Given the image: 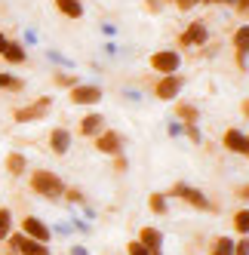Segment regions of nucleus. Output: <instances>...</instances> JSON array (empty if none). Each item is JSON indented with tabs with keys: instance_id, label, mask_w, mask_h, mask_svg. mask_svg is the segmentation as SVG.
<instances>
[{
	"instance_id": "6e6552de",
	"label": "nucleus",
	"mask_w": 249,
	"mask_h": 255,
	"mask_svg": "<svg viewBox=\"0 0 249 255\" xmlns=\"http://www.w3.org/2000/svg\"><path fill=\"white\" fill-rule=\"evenodd\" d=\"M93 148L99 151V154H105V157H117V154H126V135H123L120 129H105V132H99L96 138H93Z\"/></svg>"
},
{
	"instance_id": "e433bc0d",
	"label": "nucleus",
	"mask_w": 249,
	"mask_h": 255,
	"mask_svg": "<svg viewBox=\"0 0 249 255\" xmlns=\"http://www.w3.org/2000/svg\"><path fill=\"white\" fill-rule=\"evenodd\" d=\"M22 43H25V46H34V43H37V31H34V28H28V31L22 34Z\"/></svg>"
},
{
	"instance_id": "a18cd8bd",
	"label": "nucleus",
	"mask_w": 249,
	"mask_h": 255,
	"mask_svg": "<svg viewBox=\"0 0 249 255\" xmlns=\"http://www.w3.org/2000/svg\"><path fill=\"white\" fill-rule=\"evenodd\" d=\"M216 3H219V6H231V9H234V6H237V0H216Z\"/></svg>"
},
{
	"instance_id": "2f4dec72",
	"label": "nucleus",
	"mask_w": 249,
	"mask_h": 255,
	"mask_svg": "<svg viewBox=\"0 0 249 255\" xmlns=\"http://www.w3.org/2000/svg\"><path fill=\"white\" fill-rule=\"evenodd\" d=\"M234 255H249V237H237L234 240Z\"/></svg>"
},
{
	"instance_id": "09e8293b",
	"label": "nucleus",
	"mask_w": 249,
	"mask_h": 255,
	"mask_svg": "<svg viewBox=\"0 0 249 255\" xmlns=\"http://www.w3.org/2000/svg\"><path fill=\"white\" fill-rule=\"evenodd\" d=\"M246 22H249V12H246Z\"/></svg>"
},
{
	"instance_id": "f8f14e48",
	"label": "nucleus",
	"mask_w": 249,
	"mask_h": 255,
	"mask_svg": "<svg viewBox=\"0 0 249 255\" xmlns=\"http://www.w3.org/2000/svg\"><path fill=\"white\" fill-rule=\"evenodd\" d=\"M108 129V120H105L102 111H86L80 120H77V135L80 138H96L99 132Z\"/></svg>"
},
{
	"instance_id": "b1692460",
	"label": "nucleus",
	"mask_w": 249,
	"mask_h": 255,
	"mask_svg": "<svg viewBox=\"0 0 249 255\" xmlns=\"http://www.w3.org/2000/svg\"><path fill=\"white\" fill-rule=\"evenodd\" d=\"M25 80L19 74H9V71H0V93H22Z\"/></svg>"
},
{
	"instance_id": "c85d7f7f",
	"label": "nucleus",
	"mask_w": 249,
	"mask_h": 255,
	"mask_svg": "<svg viewBox=\"0 0 249 255\" xmlns=\"http://www.w3.org/2000/svg\"><path fill=\"white\" fill-rule=\"evenodd\" d=\"M111 166H114V172L117 175H123L129 169V160H126V154H117V157H111Z\"/></svg>"
},
{
	"instance_id": "4be33fe9",
	"label": "nucleus",
	"mask_w": 249,
	"mask_h": 255,
	"mask_svg": "<svg viewBox=\"0 0 249 255\" xmlns=\"http://www.w3.org/2000/svg\"><path fill=\"white\" fill-rule=\"evenodd\" d=\"M148 209H151L154 215H169V194H166V191H154V194L148 197Z\"/></svg>"
},
{
	"instance_id": "c03bdc74",
	"label": "nucleus",
	"mask_w": 249,
	"mask_h": 255,
	"mask_svg": "<svg viewBox=\"0 0 249 255\" xmlns=\"http://www.w3.org/2000/svg\"><path fill=\"white\" fill-rule=\"evenodd\" d=\"M6 43H9V37H6L3 31H0V56H3V49H6Z\"/></svg>"
},
{
	"instance_id": "1a4fd4ad",
	"label": "nucleus",
	"mask_w": 249,
	"mask_h": 255,
	"mask_svg": "<svg viewBox=\"0 0 249 255\" xmlns=\"http://www.w3.org/2000/svg\"><path fill=\"white\" fill-rule=\"evenodd\" d=\"M154 74H179L182 71V52L179 49H154L148 59Z\"/></svg>"
},
{
	"instance_id": "7ed1b4c3",
	"label": "nucleus",
	"mask_w": 249,
	"mask_h": 255,
	"mask_svg": "<svg viewBox=\"0 0 249 255\" xmlns=\"http://www.w3.org/2000/svg\"><path fill=\"white\" fill-rule=\"evenodd\" d=\"M188 77L182 74H157V80L148 86V93L154 102H175V99H182V89H185Z\"/></svg>"
},
{
	"instance_id": "a19ab883",
	"label": "nucleus",
	"mask_w": 249,
	"mask_h": 255,
	"mask_svg": "<svg viewBox=\"0 0 249 255\" xmlns=\"http://www.w3.org/2000/svg\"><path fill=\"white\" fill-rule=\"evenodd\" d=\"M240 114L249 120V99H240Z\"/></svg>"
},
{
	"instance_id": "79ce46f5",
	"label": "nucleus",
	"mask_w": 249,
	"mask_h": 255,
	"mask_svg": "<svg viewBox=\"0 0 249 255\" xmlns=\"http://www.w3.org/2000/svg\"><path fill=\"white\" fill-rule=\"evenodd\" d=\"M102 34H105V37H114L117 28H114V25H102Z\"/></svg>"
},
{
	"instance_id": "a211bd4d",
	"label": "nucleus",
	"mask_w": 249,
	"mask_h": 255,
	"mask_svg": "<svg viewBox=\"0 0 249 255\" xmlns=\"http://www.w3.org/2000/svg\"><path fill=\"white\" fill-rule=\"evenodd\" d=\"M3 169H6V175H12V178H22V175L28 172V157H25L22 151H9L6 160H3Z\"/></svg>"
},
{
	"instance_id": "72a5a7b5",
	"label": "nucleus",
	"mask_w": 249,
	"mask_h": 255,
	"mask_svg": "<svg viewBox=\"0 0 249 255\" xmlns=\"http://www.w3.org/2000/svg\"><path fill=\"white\" fill-rule=\"evenodd\" d=\"M166 3H172V6L179 9V12H191L194 6H197V3H194V0H166Z\"/></svg>"
},
{
	"instance_id": "aec40b11",
	"label": "nucleus",
	"mask_w": 249,
	"mask_h": 255,
	"mask_svg": "<svg viewBox=\"0 0 249 255\" xmlns=\"http://www.w3.org/2000/svg\"><path fill=\"white\" fill-rule=\"evenodd\" d=\"M77 83H80V74H74V71H65V68L52 71V86H56V89H65V93H68V89L77 86Z\"/></svg>"
},
{
	"instance_id": "f257e3e1",
	"label": "nucleus",
	"mask_w": 249,
	"mask_h": 255,
	"mask_svg": "<svg viewBox=\"0 0 249 255\" xmlns=\"http://www.w3.org/2000/svg\"><path fill=\"white\" fill-rule=\"evenodd\" d=\"M28 188L31 194H37L40 200H49V203H59V200L65 197V181L59 172H52V169H31L28 172Z\"/></svg>"
},
{
	"instance_id": "7c9ffc66",
	"label": "nucleus",
	"mask_w": 249,
	"mask_h": 255,
	"mask_svg": "<svg viewBox=\"0 0 249 255\" xmlns=\"http://www.w3.org/2000/svg\"><path fill=\"white\" fill-rule=\"evenodd\" d=\"M163 6H166V0H145V9L151 15H160V12H163Z\"/></svg>"
},
{
	"instance_id": "bb28decb",
	"label": "nucleus",
	"mask_w": 249,
	"mask_h": 255,
	"mask_svg": "<svg viewBox=\"0 0 249 255\" xmlns=\"http://www.w3.org/2000/svg\"><path fill=\"white\" fill-rule=\"evenodd\" d=\"M46 59L56 65V68H65V71H74V62H71L68 56H62L59 49H46Z\"/></svg>"
},
{
	"instance_id": "dca6fc26",
	"label": "nucleus",
	"mask_w": 249,
	"mask_h": 255,
	"mask_svg": "<svg viewBox=\"0 0 249 255\" xmlns=\"http://www.w3.org/2000/svg\"><path fill=\"white\" fill-rule=\"evenodd\" d=\"M172 114H175V120L185 123V126L200 123V117H203V111H200L194 102H188V99H175V102H172Z\"/></svg>"
},
{
	"instance_id": "423d86ee",
	"label": "nucleus",
	"mask_w": 249,
	"mask_h": 255,
	"mask_svg": "<svg viewBox=\"0 0 249 255\" xmlns=\"http://www.w3.org/2000/svg\"><path fill=\"white\" fill-rule=\"evenodd\" d=\"M49 111H52V99H49V96H37L34 102L15 108V111H12V120H15V123H40L43 117H49Z\"/></svg>"
},
{
	"instance_id": "f3484780",
	"label": "nucleus",
	"mask_w": 249,
	"mask_h": 255,
	"mask_svg": "<svg viewBox=\"0 0 249 255\" xmlns=\"http://www.w3.org/2000/svg\"><path fill=\"white\" fill-rule=\"evenodd\" d=\"M0 59H3L6 65H25L28 62V46L22 40H12L9 37V43H6V49H3V56H0Z\"/></svg>"
},
{
	"instance_id": "a878e982",
	"label": "nucleus",
	"mask_w": 249,
	"mask_h": 255,
	"mask_svg": "<svg viewBox=\"0 0 249 255\" xmlns=\"http://www.w3.org/2000/svg\"><path fill=\"white\" fill-rule=\"evenodd\" d=\"M62 200H68L71 206H86V194L80 188H74V185H65V197Z\"/></svg>"
},
{
	"instance_id": "cd10ccee",
	"label": "nucleus",
	"mask_w": 249,
	"mask_h": 255,
	"mask_svg": "<svg viewBox=\"0 0 249 255\" xmlns=\"http://www.w3.org/2000/svg\"><path fill=\"white\" fill-rule=\"evenodd\" d=\"M185 135H188V141H191V144H203L200 123H191V126H185Z\"/></svg>"
},
{
	"instance_id": "4468645a",
	"label": "nucleus",
	"mask_w": 249,
	"mask_h": 255,
	"mask_svg": "<svg viewBox=\"0 0 249 255\" xmlns=\"http://www.w3.org/2000/svg\"><path fill=\"white\" fill-rule=\"evenodd\" d=\"M135 240L145 246L151 255H163V246H166V237H163V231L160 228H154V225H145V228H138V237Z\"/></svg>"
},
{
	"instance_id": "f03ea898",
	"label": "nucleus",
	"mask_w": 249,
	"mask_h": 255,
	"mask_svg": "<svg viewBox=\"0 0 249 255\" xmlns=\"http://www.w3.org/2000/svg\"><path fill=\"white\" fill-rule=\"evenodd\" d=\"M166 194H169V200H179V203H185V206H191V209H197V212H209V215L219 212V203H216V200H209V194H203L200 188L188 185V181H175V185H172Z\"/></svg>"
},
{
	"instance_id": "49530a36",
	"label": "nucleus",
	"mask_w": 249,
	"mask_h": 255,
	"mask_svg": "<svg viewBox=\"0 0 249 255\" xmlns=\"http://www.w3.org/2000/svg\"><path fill=\"white\" fill-rule=\"evenodd\" d=\"M246 160H249V132H246V154H243Z\"/></svg>"
},
{
	"instance_id": "c756f323",
	"label": "nucleus",
	"mask_w": 249,
	"mask_h": 255,
	"mask_svg": "<svg viewBox=\"0 0 249 255\" xmlns=\"http://www.w3.org/2000/svg\"><path fill=\"white\" fill-rule=\"evenodd\" d=\"M234 200H240L243 206H249V181H243V185L234 188Z\"/></svg>"
},
{
	"instance_id": "9b49d317",
	"label": "nucleus",
	"mask_w": 249,
	"mask_h": 255,
	"mask_svg": "<svg viewBox=\"0 0 249 255\" xmlns=\"http://www.w3.org/2000/svg\"><path fill=\"white\" fill-rule=\"evenodd\" d=\"M46 144H49V154H56V157H68L71 144H74V132H71L68 126H52L49 135H46Z\"/></svg>"
},
{
	"instance_id": "412c9836",
	"label": "nucleus",
	"mask_w": 249,
	"mask_h": 255,
	"mask_svg": "<svg viewBox=\"0 0 249 255\" xmlns=\"http://www.w3.org/2000/svg\"><path fill=\"white\" fill-rule=\"evenodd\" d=\"M231 228H234L237 237H249V206H240L231 215Z\"/></svg>"
},
{
	"instance_id": "37998d69",
	"label": "nucleus",
	"mask_w": 249,
	"mask_h": 255,
	"mask_svg": "<svg viewBox=\"0 0 249 255\" xmlns=\"http://www.w3.org/2000/svg\"><path fill=\"white\" fill-rule=\"evenodd\" d=\"M117 49H120L117 43H105V52H108V56H117Z\"/></svg>"
},
{
	"instance_id": "20e7f679",
	"label": "nucleus",
	"mask_w": 249,
	"mask_h": 255,
	"mask_svg": "<svg viewBox=\"0 0 249 255\" xmlns=\"http://www.w3.org/2000/svg\"><path fill=\"white\" fill-rule=\"evenodd\" d=\"M209 43V22L206 19H191L185 31L175 37V49H203Z\"/></svg>"
},
{
	"instance_id": "5701e85b",
	"label": "nucleus",
	"mask_w": 249,
	"mask_h": 255,
	"mask_svg": "<svg viewBox=\"0 0 249 255\" xmlns=\"http://www.w3.org/2000/svg\"><path fill=\"white\" fill-rule=\"evenodd\" d=\"M15 231V215L9 206H0V243L9 240V234Z\"/></svg>"
},
{
	"instance_id": "9d476101",
	"label": "nucleus",
	"mask_w": 249,
	"mask_h": 255,
	"mask_svg": "<svg viewBox=\"0 0 249 255\" xmlns=\"http://www.w3.org/2000/svg\"><path fill=\"white\" fill-rule=\"evenodd\" d=\"M6 249L19 252V255H52L49 243H40V240H34V237L22 234V231H12V234H9V240H6Z\"/></svg>"
},
{
	"instance_id": "393cba45",
	"label": "nucleus",
	"mask_w": 249,
	"mask_h": 255,
	"mask_svg": "<svg viewBox=\"0 0 249 255\" xmlns=\"http://www.w3.org/2000/svg\"><path fill=\"white\" fill-rule=\"evenodd\" d=\"M206 255H234V237H228V234L216 237V240L209 243V252Z\"/></svg>"
},
{
	"instance_id": "6ab92c4d",
	"label": "nucleus",
	"mask_w": 249,
	"mask_h": 255,
	"mask_svg": "<svg viewBox=\"0 0 249 255\" xmlns=\"http://www.w3.org/2000/svg\"><path fill=\"white\" fill-rule=\"evenodd\" d=\"M52 6H56V12L59 15H65V19H71V22H77V19H83V0H52Z\"/></svg>"
},
{
	"instance_id": "0eeeda50",
	"label": "nucleus",
	"mask_w": 249,
	"mask_h": 255,
	"mask_svg": "<svg viewBox=\"0 0 249 255\" xmlns=\"http://www.w3.org/2000/svg\"><path fill=\"white\" fill-rule=\"evenodd\" d=\"M102 99H105V89H102L99 83H86V80H80L77 86L68 89V102L77 105V108H96Z\"/></svg>"
},
{
	"instance_id": "ea45409f",
	"label": "nucleus",
	"mask_w": 249,
	"mask_h": 255,
	"mask_svg": "<svg viewBox=\"0 0 249 255\" xmlns=\"http://www.w3.org/2000/svg\"><path fill=\"white\" fill-rule=\"evenodd\" d=\"M123 96H126L129 102H141V93H138V89H123Z\"/></svg>"
},
{
	"instance_id": "58836bf2",
	"label": "nucleus",
	"mask_w": 249,
	"mask_h": 255,
	"mask_svg": "<svg viewBox=\"0 0 249 255\" xmlns=\"http://www.w3.org/2000/svg\"><path fill=\"white\" fill-rule=\"evenodd\" d=\"M234 12H237V15H246V12H249V0H237Z\"/></svg>"
},
{
	"instance_id": "c9c22d12",
	"label": "nucleus",
	"mask_w": 249,
	"mask_h": 255,
	"mask_svg": "<svg viewBox=\"0 0 249 255\" xmlns=\"http://www.w3.org/2000/svg\"><path fill=\"white\" fill-rule=\"evenodd\" d=\"M169 135H172V138H179V135H185V123H179V120H172V123H169Z\"/></svg>"
},
{
	"instance_id": "de8ad7c7",
	"label": "nucleus",
	"mask_w": 249,
	"mask_h": 255,
	"mask_svg": "<svg viewBox=\"0 0 249 255\" xmlns=\"http://www.w3.org/2000/svg\"><path fill=\"white\" fill-rule=\"evenodd\" d=\"M0 255H19V252H12V249H6V252H0Z\"/></svg>"
},
{
	"instance_id": "2eb2a0df",
	"label": "nucleus",
	"mask_w": 249,
	"mask_h": 255,
	"mask_svg": "<svg viewBox=\"0 0 249 255\" xmlns=\"http://www.w3.org/2000/svg\"><path fill=\"white\" fill-rule=\"evenodd\" d=\"M222 148L228 154L243 157L246 154V129H240V126H228V129L222 132Z\"/></svg>"
},
{
	"instance_id": "39448f33",
	"label": "nucleus",
	"mask_w": 249,
	"mask_h": 255,
	"mask_svg": "<svg viewBox=\"0 0 249 255\" xmlns=\"http://www.w3.org/2000/svg\"><path fill=\"white\" fill-rule=\"evenodd\" d=\"M231 49H234V68L240 74L249 71V22H240L231 31Z\"/></svg>"
},
{
	"instance_id": "ddd939ff",
	"label": "nucleus",
	"mask_w": 249,
	"mask_h": 255,
	"mask_svg": "<svg viewBox=\"0 0 249 255\" xmlns=\"http://www.w3.org/2000/svg\"><path fill=\"white\" fill-rule=\"evenodd\" d=\"M19 231L34 237V240H40V243H52V228L43 222L40 215H25L22 222H19Z\"/></svg>"
},
{
	"instance_id": "f704fd0d",
	"label": "nucleus",
	"mask_w": 249,
	"mask_h": 255,
	"mask_svg": "<svg viewBox=\"0 0 249 255\" xmlns=\"http://www.w3.org/2000/svg\"><path fill=\"white\" fill-rule=\"evenodd\" d=\"M68 222H71V228H74V231H80V234H90V231H93L90 225L83 222V218H68Z\"/></svg>"
},
{
	"instance_id": "4c0bfd02",
	"label": "nucleus",
	"mask_w": 249,
	"mask_h": 255,
	"mask_svg": "<svg viewBox=\"0 0 249 255\" xmlns=\"http://www.w3.org/2000/svg\"><path fill=\"white\" fill-rule=\"evenodd\" d=\"M68 252H71V255H90V249H86V246H80V243L68 246Z\"/></svg>"
},
{
	"instance_id": "473e14b6",
	"label": "nucleus",
	"mask_w": 249,
	"mask_h": 255,
	"mask_svg": "<svg viewBox=\"0 0 249 255\" xmlns=\"http://www.w3.org/2000/svg\"><path fill=\"white\" fill-rule=\"evenodd\" d=\"M126 255H151V252L141 246L138 240H129V243H126Z\"/></svg>"
}]
</instances>
